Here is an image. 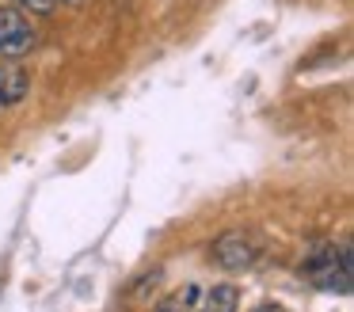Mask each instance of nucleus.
<instances>
[{"label": "nucleus", "mask_w": 354, "mask_h": 312, "mask_svg": "<svg viewBox=\"0 0 354 312\" xmlns=\"http://www.w3.org/2000/svg\"><path fill=\"white\" fill-rule=\"evenodd\" d=\"M31 91V73L24 65H16L12 57H0V111L19 107Z\"/></svg>", "instance_id": "4"}, {"label": "nucleus", "mask_w": 354, "mask_h": 312, "mask_svg": "<svg viewBox=\"0 0 354 312\" xmlns=\"http://www.w3.org/2000/svg\"><path fill=\"white\" fill-rule=\"evenodd\" d=\"M236 309H240V289L236 286H214L198 301L194 312H236Z\"/></svg>", "instance_id": "6"}, {"label": "nucleus", "mask_w": 354, "mask_h": 312, "mask_svg": "<svg viewBox=\"0 0 354 312\" xmlns=\"http://www.w3.org/2000/svg\"><path fill=\"white\" fill-rule=\"evenodd\" d=\"M214 259L225 266V270H248L259 259V240L252 232H225L221 240L214 244Z\"/></svg>", "instance_id": "3"}, {"label": "nucleus", "mask_w": 354, "mask_h": 312, "mask_svg": "<svg viewBox=\"0 0 354 312\" xmlns=\"http://www.w3.org/2000/svg\"><path fill=\"white\" fill-rule=\"evenodd\" d=\"M301 274L313 282L316 289L328 293H351V244H316L301 263Z\"/></svg>", "instance_id": "1"}, {"label": "nucleus", "mask_w": 354, "mask_h": 312, "mask_svg": "<svg viewBox=\"0 0 354 312\" xmlns=\"http://www.w3.org/2000/svg\"><path fill=\"white\" fill-rule=\"evenodd\" d=\"M198 301H202V289L191 282V286L176 289V293L160 297V301L153 304V312H194V309H198Z\"/></svg>", "instance_id": "5"}, {"label": "nucleus", "mask_w": 354, "mask_h": 312, "mask_svg": "<svg viewBox=\"0 0 354 312\" xmlns=\"http://www.w3.org/2000/svg\"><path fill=\"white\" fill-rule=\"evenodd\" d=\"M19 12H31V15H50L57 8V0H12Z\"/></svg>", "instance_id": "7"}, {"label": "nucleus", "mask_w": 354, "mask_h": 312, "mask_svg": "<svg viewBox=\"0 0 354 312\" xmlns=\"http://www.w3.org/2000/svg\"><path fill=\"white\" fill-rule=\"evenodd\" d=\"M255 312H282V309H274V304H263V309H255Z\"/></svg>", "instance_id": "8"}, {"label": "nucleus", "mask_w": 354, "mask_h": 312, "mask_svg": "<svg viewBox=\"0 0 354 312\" xmlns=\"http://www.w3.org/2000/svg\"><path fill=\"white\" fill-rule=\"evenodd\" d=\"M0 4H8V0H0Z\"/></svg>", "instance_id": "9"}, {"label": "nucleus", "mask_w": 354, "mask_h": 312, "mask_svg": "<svg viewBox=\"0 0 354 312\" xmlns=\"http://www.w3.org/2000/svg\"><path fill=\"white\" fill-rule=\"evenodd\" d=\"M35 46V27L16 4H0V57H24Z\"/></svg>", "instance_id": "2"}]
</instances>
